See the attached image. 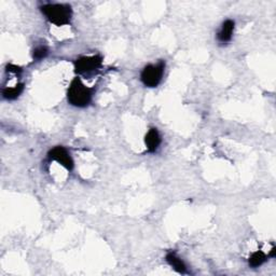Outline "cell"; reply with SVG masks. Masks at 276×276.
I'll list each match as a JSON object with an SVG mask.
<instances>
[{
  "instance_id": "11",
  "label": "cell",
  "mask_w": 276,
  "mask_h": 276,
  "mask_svg": "<svg viewBox=\"0 0 276 276\" xmlns=\"http://www.w3.org/2000/svg\"><path fill=\"white\" fill-rule=\"evenodd\" d=\"M48 54H49V49L46 46H39L34 50L33 57L36 61H41L43 59H46Z\"/></svg>"
},
{
  "instance_id": "4",
  "label": "cell",
  "mask_w": 276,
  "mask_h": 276,
  "mask_svg": "<svg viewBox=\"0 0 276 276\" xmlns=\"http://www.w3.org/2000/svg\"><path fill=\"white\" fill-rule=\"evenodd\" d=\"M102 64L100 55L82 56L75 62V72L77 74H89L98 69Z\"/></svg>"
},
{
  "instance_id": "12",
  "label": "cell",
  "mask_w": 276,
  "mask_h": 276,
  "mask_svg": "<svg viewBox=\"0 0 276 276\" xmlns=\"http://www.w3.org/2000/svg\"><path fill=\"white\" fill-rule=\"evenodd\" d=\"M7 72L8 73H13V74H20L22 72V68L16 66V65H13V64H8Z\"/></svg>"
},
{
  "instance_id": "10",
  "label": "cell",
  "mask_w": 276,
  "mask_h": 276,
  "mask_svg": "<svg viewBox=\"0 0 276 276\" xmlns=\"http://www.w3.org/2000/svg\"><path fill=\"white\" fill-rule=\"evenodd\" d=\"M266 261H267V255L263 252H261V250H258V252H255L249 257L248 263L252 268H258V267H261Z\"/></svg>"
},
{
  "instance_id": "5",
  "label": "cell",
  "mask_w": 276,
  "mask_h": 276,
  "mask_svg": "<svg viewBox=\"0 0 276 276\" xmlns=\"http://www.w3.org/2000/svg\"><path fill=\"white\" fill-rule=\"evenodd\" d=\"M48 157L50 160H53V161H56L57 163L63 165L68 171H72L74 169V160L70 157L67 149L62 146H57L54 147L53 149H51L48 153Z\"/></svg>"
},
{
  "instance_id": "6",
  "label": "cell",
  "mask_w": 276,
  "mask_h": 276,
  "mask_svg": "<svg viewBox=\"0 0 276 276\" xmlns=\"http://www.w3.org/2000/svg\"><path fill=\"white\" fill-rule=\"evenodd\" d=\"M235 28V22L233 20L224 21L221 25V29L217 34V39L220 43H228L232 40L233 33Z\"/></svg>"
},
{
  "instance_id": "7",
  "label": "cell",
  "mask_w": 276,
  "mask_h": 276,
  "mask_svg": "<svg viewBox=\"0 0 276 276\" xmlns=\"http://www.w3.org/2000/svg\"><path fill=\"white\" fill-rule=\"evenodd\" d=\"M145 144L148 152L153 153L158 150L160 144H161V136H160L157 128L152 127L150 128L149 132L147 133L145 136Z\"/></svg>"
},
{
  "instance_id": "9",
  "label": "cell",
  "mask_w": 276,
  "mask_h": 276,
  "mask_svg": "<svg viewBox=\"0 0 276 276\" xmlns=\"http://www.w3.org/2000/svg\"><path fill=\"white\" fill-rule=\"evenodd\" d=\"M24 91V83H17L13 88H4L2 90L3 98L8 100H14Z\"/></svg>"
},
{
  "instance_id": "3",
  "label": "cell",
  "mask_w": 276,
  "mask_h": 276,
  "mask_svg": "<svg viewBox=\"0 0 276 276\" xmlns=\"http://www.w3.org/2000/svg\"><path fill=\"white\" fill-rule=\"evenodd\" d=\"M165 72V62L160 61L159 63L150 64L147 65L142 74H140V80L147 88H157L163 79V75Z\"/></svg>"
},
{
  "instance_id": "2",
  "label": "cell",
  "mask_w": 276,
  "mask_h": 276,
  "mask_svg": "<svg viewBox=\"0 0 276 276\" xmlns=\"http://www.w3.org/2000/svg\"><path fill=\"white\" fill-rule=\"evenodd\" d=\"M40 10L48 21L56 26L68 25L72 21L73 9L67 3H47L41 5Z\"/></svg>"
},
{
  "instance_id": "1",
  "label": "cell",
  "mask_w": 276,
  "mask_h": 276,
  "mask_svg": "<svg viewBox=\"0 0 276 276\" xmlns=\"http://www.w3.org/2000/svg\"><path fill=\"white\" fill-rule=\"evenodd\" d=\"M93 93L94 88H89L83 85L81 79L76 77L68 88L67 99L70 105L78 108H85L91 104Z\"/></svg>"
},
{
  "instance_id": "8",
  "label": "cell",
  "mask_w": 276,
  "mask_h": 276,
  "mask_svg": "<svg viewBox=\"0 0 276 276\" xmlns=\"http://www.w3.org/2000/svg\"><path fill=\"white\" fill-rule=\"evenodd\" d=\"M166 261H168L169 265L175 270L176 272L184 274L187 272V267H185L184 262L179 258V257L173 252H170L168 255H166Z\"/></svg>"
}]
</instances>
